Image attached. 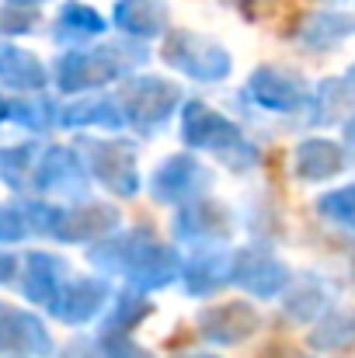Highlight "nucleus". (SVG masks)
I'll use <instances>...</instances> for the list:
<instances>
[{
    "mask_svg": "<svg viewBox=\"0 0 355 358\" xmlns=\"http://www.w3.org/2000/svg\"><path fill=\"white\" fill-rule=\"evenodd\" d=\"M261 358H286V355H282V348L275 345V348H265V355H261Z\"/></svg>",
    "mask_w": 355,
    "mask_h": 358,
    "instance_id": "2",
    "label": "nucleus"
},
{
    "mask_svg": "<svg viewBox=\"0 0 355 358\" xmlns=\"http://www.w3.org/2000/svg\"><path fill=\"white\" fill-rule=\"evenodd\" d=\"M240 10L251 21L272 24L275 31H293L303 21V3L300 0H240Z\"/></svg>",
    "mask_w": 355,
    "mask_h": 358,
    "instance_id": "1",
    "label": "nucleus"
}]
</instances>
